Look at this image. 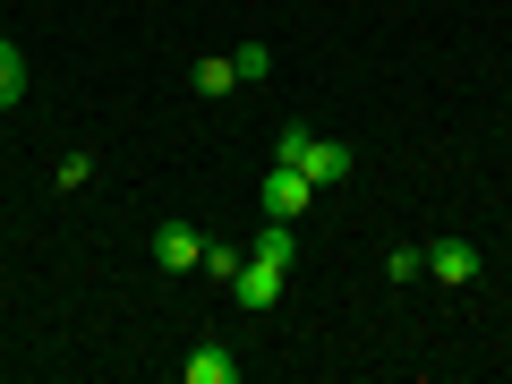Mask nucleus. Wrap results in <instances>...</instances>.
Wrapping results in <instances>:
<instances>
[{"mask_svg":"<svg viewBox=\"0 0 512 384\" xmlns=\"http://www.w3.org/2000/svg\"><path fill=\"white\" fill-rule=\"evenodd\" d=\"M274 163H299L316 188H333V180H350V146H333V137H316V128H282V146H274Z\"/></svg>","mask_w":512,"mask_h":384,"instance_id":"obj_1","label":"nucleus"},{"mask_svg":"<svg viewBox=\"0 0 512 384\" xmlns=\"http://www.w3.org/2000/svg\"><path fill=\"white\" fill-rule=\"evenodd\" d=\"M256 197H265V214H274V222H299V214H308L316 197H325V188H316V180H308L299 163H274L265 180H256Z\"/></svg>","mask_w":512,"mask_h":384,"instance_id":"obj_2","label":"nucleus"},{"mask_svg":"<svg viewBox=\"0 0 512 384\" xmlns=\"http://www.w3.org/2000/svg\"><path fill=\"white\" fill-rule=\"evenodd\" d=\"M282 282H291L282 265H265V256H248V265L231 274V299H239L248 316H265V308H282Z\"/></svg>","mask_w":512,"mask_h":384,"instance_id":"obj_3","label":"nucleus"},{"mask_svg":"<svg viewBox=\"0 0 512 384\" xmlns=\"http://www.w3.org/2000/svg\"><path fill=\"white\" fill-rule=\"evenodd\" d=\"M154 265H163V274H188V265H205V239L188 231V222H163V231H154Z\"/></svg>","mask_w":512,"mask_h":384,"instance_id":"obj_4","label":"nucleus"},{"mask_svg":"<svg viewBox=\"0 0 512 384\" xmlns=\"http://www.w3.org/2000/svg\"><path fill=\"white\" fill-rule=\"evenodd\" d=\"M427 274L461 291V282H478V248H470V239H444V248H427Z\"/></svg>","mask_w":512,"mask_h":384,"instance_id":"obj_5","label":"nucleus"},{"mask_svg":"<svg viewBox=\"0 0 512 384\" xmlns=\"http://www.w3.org/2000/svg\"><path fill=\"white\" fill-rule=\"evenodd\" d=\"M256 256L291 274V265H299V231H291V222H274V214H265V222H256Z\"/></svg>","mask_w":512,"mask_h":384,"instance_id":"obj_6","label":"nucleus"},{"mask_svg":"<svg viewBox=\"0 0 512 384\" xmlns=\"http://www.w3.org/2000/svg\"><path fill=\"white\" fill-rule=\"evenodd\" d=\"M231 376H239V359H231V350H214V342L188 359V384H231Z\"/></svg>","mask_w":512,"mask_h":384,"instance_id":"obj_7","label":"nucleus"},{"mask_svg":"<svg viewBox=\"0 0 512 384\" xmlns=\"http://www.w3.org/2000/svg\"><path fill=\"white\" fill-rule=\"evenodd\" d=\"M18 94H26V52H18L9 35H0V111L18 103Z\"/></svg>","mask_w":512,"mask_h":384,"instance_id":"obj_8","label":"nucleus"},{"mask_svg":"<svg viewBox=\"0 0 512 384\" xmlns=\"http://www.w3.org/2000/svg\"><path fill=\"white\" fill-rule=\"evenodd\" d=\"M231 77H239V86H265V77H274V52H265V43H239V52H231Z\"/></svg>","mask_w":512,"mask_h":384,"instance_id":"obj_9","label":"nucleus"},{"mask_svg":"<svg viewBox=\"0 0 512 384\" xmlns=\"http://www.w3.org/2000/svg\"><path fill=\"white\" fill-rule=\"evenodd\" d=\"M239 77H231V52H214V60H197V94H231Z\"/></svg>","mask_w":512,"mask_h":384,"instance_id":"obj_10","label":"nucleus"},{"mask_svg":"<svg viewBox=\"0 0 512 384\" xmlns=\"http://www.w3.org/2000/svg\"><path fill=\"white\" fill-rule=\"evenodd\" d=\"M239 265H248V256H239V248H222V239H205V274H214V282H231Z\"/></svg>","mask_w":512,"mask_h":384,"instance_id":"obj_11","label":"nucleus"},{"mask_svg":"<svg viewBox=\"0 0 512 384\" xmlns=\"http://www.w3.org/2000/svg\"><path fill=\"white\" fill-rule=\"evenodd\" d=\"M384 274H393V282H419L427 274V248H393V256H384Z\"/></svg>","mask_w":512,"mask_h":384,"instance_id":"obj_12","label":"nucleus"},{"mask_svg":"<svg viewBox=\"0 0 512 384\" xmlns=\"http://www.w3.org/2000/svg\"><path fill=\"white\" fill-rule=\"evenodd\" d=\"M94 180V154H60V188H86Z\"/></svg>","mask_w":512,"mask_h":384,"instance_id":"obj_13","label":"nucleus"}]
</instances>
